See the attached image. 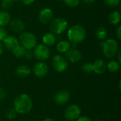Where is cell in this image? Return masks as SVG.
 <instances>
[{
	"instance_id": "1",
	"label": "cell",
	"mask_w": 121,
	"mask_h": 121,
	"mask_svg": "<svg viewBox=\"0 0 121 121\" xmlns=\"http://www.w3.org/2000/svg\"><path fill=\"white\" fill-rule=\"evenodd\" d=\"M33 107L31 98L26 94L18 95L13 101V109L17 113L26 114L30 111Z\"/></svg>"
},
{
	"instance_id": "2",
	"label": "cell",
	"mask_w": 121,
	"mask_h": 121,
	"mask_svg": "<svg viewBox=\"0 0 121 121\" xmlns=\"http://www.w3.org/2000/svg\"><path fill=\"white\" fill-rule=\"evenodd\" d=\"M86 37V32L85 28L79 24L71 26L67 31L68 41L74 45L83 42Z\"/></svg>"
},
{
	"instance_id": "3",
	"label": "cell",
	"mask_w": 121,
	"mask_h": 121,
	"mask_svg": "<svg viewBox=\"0 0 121 121\" xmlns=\"http://www.w3.org/2000/svg\"><path fill=\"white\" fill-rule=\"evenodd\" d=\"M103 53L107 58H113L117 55L118 51V45L116 40L113 38L106 39L100 43Z\"/></svg>"
},
{
	"instance_id": "4",
	"label": "cell",
	"mask_w": 121,
	"mask_h": 121,
	"mask_svg": "<svg viewBox=\"0 0 121 121\" xmlns=\"http://www.w3.org/2000/svg\"><path fill=\"white\" fill-rule=\"evenodd\" d=\"M68 27V22L66 19L62 17L53 18L50 23V33L54 35H60L63 33Z\"/></svg>"
},
{
	"instance_id": "5",
	"label": "cell",
	"mask_w": 121,
	"mask_h": 121,
	"mask_svg": "<svg viewBox=\"0 0 121 121\" xmlns=\"http://www.w3.org/2000/svg\"><path fill=\"white\" fill-rule=\"evenodd\" d=\"M18 42L26 50H32L37 45L36 36L30 32H22L19 35Z\"/></svg>"
},
{
	"instance_id": "6",
	"label": "cell",
	"mask_w": 121,
	"mask_h": 121,
	"mask_svg": "<svg viewBox=\"0 0 121 121\" xmlns=\"http://www.w3.org/2000/svg\"><path fill=\"white\" fill-rule=\"evenodd\" d=\"M33 57L39 61L47 60L50 56V51L48 46L45 45H38L33 48Z\"/></svg>"
},
{
	"instance_id": "7",
	"label": "cell",
	"mask_w": 121,
	"mask_h": 121,
	"mask_svg": "<svg viewBox=\"0 0 121 121\" xmlns=\"http://www.w3.org/2000/svg\"><path fill=\"white\" fill-rule=\"evenodd\" d=\"M52 66L55 70L57 72H64L68 67L67 60L65 57L60 55H56L52 58Z\"/></svg>"
},
{
	"instance_id": "8",
	"label": "cell",
	"mask_w": 121,
	"mask_h": 121,
	"mask_svg": "<svg viewBox=\"0 0 121 121\" xmlns=\"http://www.w3.org/2000/svg\"><path fill=\"white\" fill-rule=\"evenodd\" d=\"M81 115V109L80 108L75 104L70 105L68 106L64 113V116L65 118L69 121H73L77 120Z\"/></svg>"
},
{
	"instance_id": "9",
	"label": "cell",
	"mask_w": 121,
	"mask_h": 121,
	"mask_svg": "<svg viewBox=\"0 0 121 121\" xmlns=\"http://www.w3.org/2000/svg\"><path fill=\"white\" fill-rule=\"evenodd\" d=\"M54 13L51 9L50 8H43L42 9L38 15V18L41 23L48 24L51 22L53 19Z\"/></svg>"
},
{
	"instance_id": "10",
	"label": "cell",
	"mask_w": 121,
	"mask_h": 121,
	"mask_svg": "<svg viewBox=\"0 0 121 121\" xmlns=\"http://www.w3.org/2000/svg\"><path fill=\"white\" fill-rule=\"evenodd\" d=\"M48 65L42 61H39L38 62L35 63L33 67V73L35 76L39 78H43L45 77L48 73Z\"/></svg>"
},
{
	"instance_id": "11",
	"label": "cell",
	"mask_w": 121,
	"mask_h": 121,
	"mask_svg": "<svg viewBox=\"0 0 121 121\" xmlns=\"http://www.w3.org/2000/svg\"><path fill=\"white\" fill-rule=\"evenodd\" d=\"M70 97L69 92L67 90H60L59 91L54 97V101L57 105L59 106H63L66 104Z\"/></svg>"
},
{
	"instance_id": "12",
	"label": "cell",
	"mask_w": 121,
	"mask_h": 121,
	"mask_svg": "<svg viewBox=\"0 0 121 121\" xmlns=\"http://www.w3.org/2000/svg\"><path fill=\"white\" fill-rule=\"evenodd\" d=\"M82 53L79 50L72 48L69 49L66 53H65V58L69 62L72 63H77L79 62L82 59Z\"/></svg>"
},
{
	"instance_id": "13",
	"label": "cell",
	"mask_w": 121,
	"mask_h": 121,
	"mask_svg": "<svg viewBox=\"0 0 121 121\" xmlns=\"http://www.w3.org/2000/svg\"><path fill=\"white\" fill-rule=\"evenodd\" d=\"M9 24V27L11 30L17 33H22L24 30L25 27H26L24 22L21 19H19V18H13L11 20Z\"/></svg>"
},
{
	"instance_id": "14",
	"label": "cell",
	"mask_w": 121,
	"mask_h": 121,
	"mask_svg": "<svg viewBox=\"0 0 121 121\" xmlns=\"http://www.w3.org/2000/svg\"><path fill=\"white\" fill-rule=\"evenodd\" d=\"M19 45L18 40L13 36V35H8L4 40H3V45L9 50L12 51Z\"/></svg>"
},
{
	"instance_id": "15",
	"label": "cell",
	"mask_w": 121,
	"mask_h": 121,
	"mask_svg": "<svg viewBox=\"0 0 121 121\" xmlns=\"http://www.w3.org/2000/svg\"><path fill=\"white\" fill-rule=\"evenodd\" d=\"M93 64V72L97 74H104L107 69V64L103 60H96Z\"/></svg>"
},
{
	"instance_id": "16",
	"label": "cell",
	"mask_w": 121,
	"mask_h": 121,
	"mask_svg": "<svg viewBox=\"0 0 121 121\" xmlns=\"http://www.w3.org/2000/svg\"><path fill=\"white\" fill-rule=\"evenodd\" d=\"M42 40L43 42V45H45L48 47L52 46L56 42V37H55V35L49 32V33H46L43 35V36L42 38Z\"/></svg>"
},
{
	"instance_id": "17",
	"label": "cell",
	"mask_w": 121,
	"mask_h": 121,
	"mask_svg": "<svg viewBox=\"0 0 121 121\" xmlns=\"http://www.w3.org/2000/svg\"><path fill=\"white\" fill-rule=\"evenodd\" d=\"M15 72H16V74L18 77L24 78V77H28L30 74V69L28 66L25 65H22L18 66L16 68Z\"/></svg>"
},
{
	"instance_id": "18",
	"label": "cell",
	"mask_w": 121,
	"mask_h": 121,
	"mask_svg": "<svg viewBox=\"0 0 121 121\" xmlns=\"http://www.w3.org/2000/svg\"><path fill=\"white\" fill-rule=\"evenodd\" d=\"M71 48V43L68 40H61L57 45L56 49L60 53H66Z\"/></svg>"
},
{
	"instance_id": "19",
	"label": "cell",
	"mask_w": 121,
	"mask_h": 121,
	"mask_svg": "<svg viewBox=\"0 0 121 121\" xmlns=\"http://www.w3.org/2000/svg\"><path fill=\"white\" fill-rule=\"evenodd\" d=\"M11 21V16L6 11H0V26L5 27Z\"/></svg>"
},
{
	"instance_id": "20",
	"label": "cell",
	"mask_w": 121,
	"mask_h": 121,
	"mask_svg": "<svg viewBox=\"0 0 121 121\" xmlns=\"http://www.w3.org/2000/svg\"><path fill=\"white\" fill-rule=\"evenodd\" d=\"M121 18V15L119 11H113L108 16V21L113 25H117L120 23Z\"/></svg>"
},
{
	"instance_id": "21",
	"label": "cell",
	"mask_w": 121,
	"mask_h": 121,
	"mask_svg": "<svg viewBox=\"0 0 121 121\" xmlns=\"http://www.w3.org/2000/svg\"><path fill=\"white\" fill-rule=\"evenodd\" d=\"M95 34H96V38H97L99 40L104 41V40H105L106 39V38H107L108 32H107V30H106L104 27L101 26V27L97 28V29L96 30Z\"/></svg>"
},
{
	"instance_id": "22",
	"label": "cell",
	"mask_w": 121,
	"mask_h": 121,
	"mask_svg": "<svg viewBox=\"0 0 121 121\" xmlns=\"http://www.w3.org/2000/svg\"><path fill=\"white\" fill-rule=\"evenodd\" d=\"M120 69H121V64L117 61L112 60L107 64V69L110 72L112 73L117 72L120 70Z\"/></svg>"
},
{
	"instance_id": "23",
	"label": "cell",
	"mask_w": 121,
	"mask_h": 121,
	"mask_svg": "<svg viewBox=\"0 0 121 121\" xmlns=\"http://www.w3.org/2000/svg\"><path fill=\"white\" fill-rule=\"evenodd\" d=\"M25 51H26V49L21 45H18L15 49H13L12 50V53L13 55L16 57H23L24 55V53H25Z\"/></svg>"
},
{
	"instance_id": "24",
	"label": "cell",
	"mask_w": 121,
	"mask_h": 121,
	"mask_svg": "<svg viewBox=\"0 0 121 121\" xmlns=\"http://www.w3.org/2000/svg\"><path fill=\"white\" fill-rule=\"evenodd\" d=\"M17 113L16 112V111L13 108H9L8 109L6 113H5V116L7 119L9 120H13L16 117Z\"/></svg>"
},
{
	"instance_id": "25",
	"label": "cell",
	"mask_w": 121,
	"mask_h": 121,
	"mask_svg": "<svg viewBox=\"0 0 121 121\" xmlns=\"http://www.w3.org/2000/svg\"><path fill=\"white\" fill-rule=\"evenodd\" d=\"M64 4L71 8L77 7L80 4V0H62Z\"/></svg>"
},
{
	"instance_id": "26",
	"label": "cell",
	"mask_w": 121,
	"mask_h": 121,
	"mask_svg": "<svg viewBox=\"0 0 121 121\" xmlns=\"http://www.w3.org/2000/svg\"><path fill=\"white\" fill-rule=\"evenodd\" d=\"M104 1L107 6L111 8H115L121 3V0H104Z\"/></svg>"
},
{
	"instance_id": "27",
	"label": "cell",
	"mask_w": 121,
	"mask_h": 121,
	"mask_svg": "<svg viewBox=\"0 0 121 121\" xmlns=\"http://www.w3.org/2000/svg\"><path fill=\"white\" fill-rule=\"evenodd\" d=\"M82 69L85 73H91L93 72V64L91 62H85L83 64Z\"/></svg>"
},
{
	"instance_id": "28",
	"label": "cell",
	"mask_w": 121,
	"mask_h": 121,
	"mask_svg": "<svg viewBox=\"0 0 121 121\" xmlns=\"http://www.w3.org/2000/svg\"><path fill=\"white\" fill-rule=\"evenodd\" d=\"M13 4V0H1V7L4 10H6V9H9V8H11Z\"/></svg>"
},
{
	"instance_id": "29",
	"label": "cell",
	"mask_w": 121,
	"mask_h": 121,
	"mask_svg": "<svg viewBox=\"0 0 121 121\" xmlns=\"http://www.w3.org/2000/svg\"><path fill=\"white\" fill-rule=\"evenodd\" d=\"M8 36L7 30L2 26H0V41H3Z\"/></svg>"
},
{
	"instance_id": "30",
	"label": "cell",
	"mask_w": 121,
	"mask_h": 121,
	"mask_svg": "<svg viewBox=\"0 0 121 121\" xmlns=\"http://www.w3.org/2000/svg\"><path fill=\"white\" fill-rule=\"evenodd\" d=\"M24 57H26L27 60H31L33 57V53L31 50H26L24 55Z\"/></svg>"
},
{
	"instance_id": "31",
	"label": "cell",
	"mask_w": 121,
	"mask_h": 121,
	"mask_svg": "<svg viewBox=\"0 0 121 121\" xmlns=\"http://www.w3.org/2000/svg\"><path fill=\"white\" fill-rule=\"evenodd\" d=\"M6 97V91L4 89L0 87V101H2Z\"/></svg>"
},
{
	"instance_id": "32",
	"label": "cell",
	"mask_w": 121,
	"mask_h": 121,
	"mask_svg": "<svg viewBox=\"0 0 121 121\" xmlns=\"http://www.w3.org/2000/svg\"><path fill=\"white\" fill-rule=\"evenodd\" d=\"M77 121H92L91 118H89V117H86V116H81L79 117Z\"/></svg>"
},
{
	"instance_id": "33",
	"label": "cell",
	"mask_w": 121,
	"mask_h": 121,
	"mask_svg": "<svg viewBox=\"0 0 121 121\" xmlns=\"http://www.w3.org/2000/svg\"><path fill=\"white\" fill-rule=\"evenodd\" d=\"M35 0H21V1L25 5H30L33 4Z\"/></svg>"
},
{
	"instance_id": "34",
	"label": "cell",
	"mask_w": 121,
	"mask_h": 121,
	"mask_svg": "<svg viewBox=\"0 0 121 121\" xmlns=\"http://www.w3.org/2000/svg\"><path fill=\"white\" fill-rule=\"evenodd\" d=\"M116 35L118 38V40L121 39V26H119L116 30Z\"/></svg>"
},
{
	"instance_id": "35",
	"label": "cell",
	"mask_w": 121,
	"mask_h": 121,
	"mask_svg": "<svg viewBox=\"0 0 121 121\" xmlns=\"http://www.w3.org/2000/svg\"><path fill=\"white\" fill-rule=\"evenodd\" d=\"M3 52H4V45L0 41V55L3 53Z\"/></svg>"
},
{
	"instance_id": "36",
	"label": "cell",
	"mask_w": 121,
	"mask_h": 121,
	"mask_svg": "<svg viewBox=\"0 0 121 121\" xmlns=\"http://www.w3.org/2000/svg\"><path fill=\"white\" fill-rule=\"evenodd\" d=\"M118 62L121 64V50H118Z\"/></svg>"
},
{
	"instance_id": "37",
	"label": "cell",
	"mask_w": 121,
	"mask_h": 121,
	"mask_svg": "<svg viewBox=\"0 0 121 121\" xmlns=\"http://www.w3.org/2000/svg\"><path fill=\"white\" fill-rule=\"evenodd\" d=\"M85 3H86V4H92V3H94L96 0H83Z\"/></svg>"
},
{
	"instance_id": "38",
	"label": "cell",
	"mask_w": 121,
	"mask_h": 121,
	"mask_svg": "<svg viewBox=\"0 0 121 121\" xmlns=\"http://www.w3.org/2000/svg\"><path fill=\"white\" fill-rule=\"evenodd\" d=\"M43 121H55L53 119H52V118H45V119H44Z\"/></svg>"
},
{
	"instance_id": "39",
	"label": "cell",
	"mask_w": 121,
	"mask_h": 121,
	"mask_svg": "<svg viewBox=\"0 0 121 121\" xmlns=\"http://www.w3.org/2000/svg\"><path fill=\"white\" fill-rule=\"evenodd\" d=\"M13 2H18V1H21V0H13Z\"/></svg>"
},
{
	"instance_id": "40",
	"label": "cell",
	"mask_w": 121,
	"mask_h": 121,
	"mask_svg": "<svg viewBox=\"0 0 121 121\" xmlns=\"http://www.w3.org/2000/svg\"><path fill=\"white\" fill-rule=\"evenodd\" d=\"M119 89L121 90V80H120V82H119Z\"/></svg>"
},
{
	"instance_id": "41",
	"label": "cell",
	"mask_w": 121,
	"mask_h": 121,
	"mask_svg": "<svg viewBox=\"0 0 121 121\" xmlns=\"http://www.w3.org/2000/svg\"><path fill=\"white\" fill-rule=\"evenodd\" d=\"M0 79H1V78H0Z\"/></svg>"
}]
</instances>
